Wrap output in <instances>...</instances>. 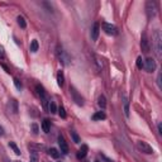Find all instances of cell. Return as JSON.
<instances>
[{
  "mask_svg": "<svg viewBox=\"0 0 162 162\" xmlns=\"http://www.w3.org/2000/svg\"><path fill=\"white\" fill-rule=\"evenodd\" d=\"M157 129H158V133H160V134H162V129H161V124H158V127H157Z\"/></svg>",
  "mask_w": 162,
  "mask_h": 162,
  "instance_id": "836d02e7",
  "label": "cell"
},
{
  "mask_svg": "<svg viewBox=\"0 0 162 162\" xmlns=\"http://www.w3.org/2000/svg\"><path fill=\"white\" fill-rule=\"evenodd\" d=\"M137 67L140 68V70H142V68H143V60H142V57L137 58Z\"/></svg>",
  "mask_w": 162,
  "mask_h": 162,
  "instance_id": "484cf974",
  "label": "cell"
},
{
  "mask_svg": "<svg viewBox=\"0 0 162 162\" xmlns=\"http://www.w3.org/2000/svg\"><path fill=\"white\" fill-rule=\"evenodd\" d=\"M103 160H104L105 162H113V160H109V158H106L105 156H103Z\"/></svg>",
  "mask_w": 162,
  "mask_h": 162,
  "instance_id": "1f68e13d",
  "label": "cell"
},
{
  "mask_svg": "<svg viewBox=\"0 0 162 162\" xmlns=\"http://www.w3.org/2000/svg\"><path fill=\"white\" fill-rule=\"evenodd\" d=\"M105 118H106V115L104 111H96L92 115V120H104Z\"/></svg>",
  "mask_w": 162,
  "mask_h": 162,
  "instance_id": "5bb4252c",
  "label": "cell"
},
{
  "mask_svg": "<svg viewBox=\"0 0 162 162\" xmlns=\"http://www.w3.org/2000/svg\"><path fill=\"white\" fill-rule=\"evenodd\" d=\"M137 147L141 152L146 153V155H152L153 153V148L147 143V142H143V141H140L137 142Z\"/></svg>",
  "mask_w": 162,
  "mask_h": 162,
  "instance_id": "7a4b0ae2",
  "label": "cell"
},
{
  "mask_svg": "<svg viewBox=\"0 0 162 162\" xmlns=\"http://www.w3.org/2000/svg\"><path fill=\"white\" fill-rule=\"evenodd\" d=\"M58 146H60V150H61V152L62 153H68V146H67V143H66V141H65V138L62 137V135H60L58 137Z\"/></svg>",
  "mask_w": 162,
  "mask_h": 162,
  "instance_id": "9c48e42d",
  "label": "cell"
},
{
  "mask_svg": "<svg viewBox=\"0 0 162 162\" xmlns=\"http://www.w3.org/2000/svg\"><path fill=\"white\" fill-rule=\"evenodd\" d=\"M98 104H99V106H100L101 109H105V108H106V99H105L104 95H100V96H99Z\"/></svg>",
  "mask_w": 162,
  "mask_h": 162,
  "instance_id": "ac0fdd59",
  "label": "cell"
},
{
  "mask_svg": "<svg viewBox=\"0 0 162 162\" xmlns=\"http://www.w3.org/2000/svg\"><path fill=\"white\" fill-rule=\"evenodd\" d=\"M103 29L106 34H110V36H114L117 34V28H115V26L110 24V23H104L103 24Z\"/></svg>",
  "mask_w": 162,
  "mask_h": 162,
  "instance_id": "52a82bcc",
  "label": "cell"
},
{
  "mask_svg": "<svg viewBox=\"0 0 162 162\" xmlns=\"http://www.w3.org/2000/svg\"><path fill=\"white\" fill-rule=\"evenodd\" d=\"M5 57V51H4V47L0 46V58H4Z\"/></svg>",
  "mask_w": 162,
  "mask_h": 162,
  "instance_id": "f1b7e54d",
  "label": "cell"
},
{
  "mask_svg": "<svg viewBox=\"0 0 162 162\" xmlns=\"http://www.w3.org/2000/svg\"><path fill=\"white\" fill-rule=\"evenodd\" d=\"M70 94H71V96H72V99H74V101L77 104V105H84V99H82V96L77 92V90L75 89V87H70Z\"/></svg>",
  "mask_w": 162,
  "mask_h": 162,
  "instance_id": "5b68a950",
  "label": "cell"
},
{
  "mask_svg": "<svg viewBox=\"0 0 162 162\" xmlns=\"http://www.w3.org/2000/svg\"><path fill=\"white\" fill-rule=\"evenodd\" d=\"M152 43H153V50H155L157 58H161L162 57V36L158 29L155 31L152 36Z\"/></svg>",
  "mask_w": 162,
  "mask_h": 162,
  "instance_id": "6da1fadb",
  "label": "cell"
},
{
  "mask_svg": "<svg viewBox=\"0 0 162 162\" xmlns=\"http://www.w3.org/2000/svg\"><path fill=\"white\" fill-rule=\"evenodd\" d=\"M99 33H100V24H99V23H94L92 29H91V39L92 41H98Z\"/></svg>",
  "mask_w": 162,
  "mask_h": 162,
  "instance_id": "ba28073f",
  "label": "cell"
},
{
  "mask_svg": "<svg viewBox=\"0 0 162 162\" xmlns=\"http://www.w3.org/2000/svg\"><path fill=\"white\" fill-rule=\"evenodd\" d=\"M94 63H95V66H96V70H98V72L99 71H101V68H103V62H101V60H100V57H98V56H94Z\"/></svg>",
  "mask_w": 162,
  "mask_h": 162,
  "instance_id": "2e32d148",
  "label": "cell"
},
{
  "mask_svg": "<svg viewBox=\"0 0 162 162\" xmlns=\"http://www.w3.org/2000/svg\"><path fill=\"white\" fill-rule=\"evenodd\" d=\"M157 84H158V87L161 89L162 86H161V72L158 74V76H157Z\"/></svg>",
  "mask_w": 162,
  "mask_h": 162,
  "instance_id": "f546056e",
  "label": "cell"
},
{
  "mask_svg": "<svg viewBox=\"0 0 162 162\" xmlns=\"http://www.w3.org/2000/svg\"><path fill=\"white\" fill-rule=\"evenodd\" d=\"M57 57L60 60V62H62L63 65H68V61H70V58H68L67 53L63 51V48L61 47V46H57Z\"/></svg>",
  "mask_w": 162,
  "mask_h": 162,
  "instance_id": "277c9868",
  "label": "cell"
},
{
  "mask_svg": "<svg viewBox=\"0 0 162 162\" xmlns=\"http://www.w3.org/2000/svg\"><path fill=\"white\" fill-rule=\"evenodd\" d=\"M0 135H4V128L0 125Z\"/></svg>",
  "mask_w": 162,
  "mask_h": 162,
  "instance_id": "d6a6232c",
  "label": "cell"
},
{
  "mask_svg": "<svg viewBox=\"0 0 162 162\" xmlns=\"http://www.w3.org/2000/svg\"><path fill=\"white\" fill-rule=\"evenodd\" d=\"M143 67L146 68V70H147L148 72H153V71H155V68H156V61H155L153 58L148 57V58L146 60V62L143 63Z\"/></svg>",
  "mask_w": 162,
  "mask_h": 162,
  "instance_id": "8992f818",
  "label": "cell"
},
{
  "mask_svg": "<svg viewBox=\"0 0 162 162\" xmlns=\"http://www.w3.org/2000/svg\"><path fill=\"white\" fill-rule=\"evenodd\" d=\"M48 110H50V113H52V114H55L56 111H57V106H56V104H55V101H48Z\"/></svg>",
  "mask_w": 162,
  "mask_h": 162,
  "instance_id": "ffe728a7",
  "label": "cell"
},
{
  "mask_svg": "<svg viewBox=\"0 0 162 162\" xmlns=\"http://www.w3.org/2000/svg\"><path fill=\"white\" fill-rule=\"evenodd\" d=\"M71 137H72V140L75 143H79L80 142V137L76 134V132H71Z\"/></svg>",
  "mask_w": 162,
  "mask_h": 162,
  "instance_id": "4316f807",
  "label": "cell"
},
{
  "mask_svg": "<svg viewBox=\"0 0 162 162\" xmlns=\"http://www.w3.org/2000/svg\"><path fill=\"white\" fill-rule=\"evenodd\" d=\"M14 162H19V161H14Z\"/></svg>",
  "mask_w": 162,
  "mask_h": 162,
  "instance_id": "e575fe53",
  "label": "cell"
},
{
  "mask_svg": "<svg viewBox=\"0 0 162 162\" xmlns=\"http://www.w3.org/2000/svg\"><path fill=\"white\" fill-rule=\"evenodd\" d=\"M14 85H15V87L18 90H22V84H20V81L18 79H14Z\"/></svg>",
  "mask_w": 162,
  "mask_h": 162,
  "instance_id": "83f0119b",
  "label": "cell"
},
{
  "mask_svg": "<svg viewBox=\"0 0 162 162\" xmlns=\"http://www.w3.org/2000/svg\"><path fill=\"white\" fill-rule=\"evenodd\" d=\"M122 100H123V109H124L125 117H129V101H128L127 96H123Z\"/></svg>",
  "mask_w": 162,
  "mask_h": 162,
  "instance_id": "4fadbf2b",
  "label": "cell"
},
{
  "mask_svg": "<svg viewBox=\"0 0 162 162\" xmlns=\"http://www.w3.org/2000/svg\"><path fill=\"white\" fill-rule=\"evenodd\" d=\"M9 147H10V148L14 151V153H15V155H18V156L20 155V150L18 148V146H17L14 142H10V143H9Z\"/></svg>",
  "mask_w": 162,
  "mask_h": 162,
  "instance_id": "7402d4cb",
  "label": "cell"
},
{
  "mask_svg": "<svg viewBox=\"0 0 162 162\" xmlns=\"http://www.w3.org/2000/svg\"><path fill=\"white\" fill-rule=\"evenodd\" d=\"M58 114H60V117H61L62 119L66 118V111H65V108H63V106H60V108H58Z\"/></svg>",
  "mask_w": 162,
  "mask_h": 162,
  "instance_id": "d4e9b609",
  "label": "cell"
},
{
  "mask_svg": "<svg viewBox=\"0 0 162 162\" xmlns=\"http://www.w3.org/2000/svg\"><path fill=\"white\" fill-rule=\"evenodd\" d=\"M63 82H65L63 72H62V71H58V74H57V84H58V86H63Z\"/></svg>",
  "mask_w": 162,
  "mask_h": 162,
  "instance_id": "d6986e66",
  "label": "cell"
},
{
  "mask_svg": "<svg viewBox=\"0 0 162 162\" xmlns=\"http://www.w3.org/2000/svg\"><path fill=\"white\" fill-rule=\"evenodd\" d=\"M87 151H89V147H87L86 145H82V146H81V148H80V150H79V152H77V158H79V160L85 158V157H86V155H87Z\"/></svg>",
  "mask_w": 162,
  "mask_h": 162,
  "instance_id": "8fae6325",
  "label": "cell"
},
{
  "mask_svg": "<svg viewBox=\"0 0 162 162\" xmlns=\"http://www.w3.org/2000/svg\"><path fill=\"white\" fill-rule=\"evenodd\" d=\"M36 90H37V94H38V96L41 98V99H46V91H44V89H43V86H41V85H36Z\"/></svg>",
  "mask_w": 162,
  "mask_h": 162,
  "instance_id": "9a60e30c",
  "label": "cell"
},
{
  "mask_svg": "<svg viewBox=\"0 0 162 162\" xmlns=\"http://www.w3.org/2000/svg\"><path fill=\"white\" fill-rule=\"evenodd\" d=\"M95 162H99V161H95Z\"/></svg>",
  "mask_w": 162,
  "mask_h": 162,
  "instance_id": "d590c367",
  "label": "cell"
},
{
  "mask_svg": "<svg viewBox=\"0 0 162 162\" xmlns=\"http://www.w3.org/2000/svg\"><path fill=\"white\" fill-rule=\"evenodd\" d=\"M141 47H142V51L145 53H147L150 51V43H148V39H147V34L143 33L142 36V41H141Z\"/></svg>",
  "mask_w": 162,
  "mask_h": 162,
  "instance_id": "30bf717a",
  "label": "cell"
},
{
  "mask_svg": "<svg viewBox=\"0 0 162 162\" xmlns=\"http://www.w3.org/2000/svg\"><path fill=\"white\" fill-rule=\"evenodd\" d=\"M32 129H33L34 134H37V133H38V127H37L36 124H32Z\"/></svg>",
  "mask_w": 162,
  "mask_h": 162,
  "instance_id": "4dcf8cb0",
  "label": "cell"
},
{
  "mask_svg": "<svg viewBox=\"0 0 162 162\" xmlns=\"http://www.w3.org/2000/svg\"><path fill=\"white\" fill-rule=\"evenodd\" d=\"M42 129H43V132L44 133H50V120L48 119H44L43 122H42Z\"/></svg>",
  "mask_w": 162,
  "mask_h": 162,
  "instance_id": "e0dca14e",
  "label": "cell"
},
{
  "mask_svg": "<svg viewBox=\"0 0 162 162\" xmlns=\"http://www.w3.org/2000/svg\"><path fill=\"white\" fill-rule=\"evenodd\" d=\"M18 24L22 27V28H26L27 27V23H26V19L24 18H23V17H18Z\"/></svg>",
  "mask_w": 162,
  "mask_h": 162,
  "instance_id": "cb8c5ba5",
  "label": "cell"
},
{
  "mask_svg": "<svg viewBox=\"0 0 162 162\" xmlns=\"http://www.w3.org/2000/svg\"><path fill=\"white\" fill-rule=\"evenodd\" d=\"M146 10H147V15L148 18H153L157 13V7H156V3L155 2H151V0H148L147 4H146Z\"/></svg>",
  "mask_w": 162,
  "mask_h": 162,
  "instance_id": "3957f363",
  "label": "cell"
},
{
  "mask_svg": "<svg viewBox=\"0 0 162 162\" xmlns=\"http://www.w3.org/2000/svg\"><path fill=\"white\" fill-rule=\"evenodd\" d=\"M48 153H50V156L53 157V158H58V157H60V152H58L56 148H51V150L48 151Z\"/></svg>",
  "mask_w": 162,
  "mask_h": 162,
  "instance_id": "603a6c76",
  "label": "cell"
},
{
  "mask_svg": "<svg viewBox=\"0 0 162 162\" xmlns=\"http://www.w3.org/2000/svg\"><path fill=\"white\" fill-rule=\"evenodd\" d=\"M29 162H39L38 152H37V150H34V148H31V152H29Z\"/></svg>",
  "mask_w": 162,
  "mask_h": 162,
  "instance_id": "7c38bea8",
  "label": "cell"
},
{
  "mask_svg": "<svg viewBox=\"0 0 162 162\" xmlns=\"http://www.w3.org/2000/svg\"><path fill=\"white\" fill-rule=\"evenodd\" d=\"M38 47H39L38 42H37L36 39H33L32 43H31V52H37V51H38Z\"/></svg>",
  "mask_w": 162,
  "mask_h": 162,
  "instance_id": "44dd1931",
  "label": "cell"
}]
</instances>
